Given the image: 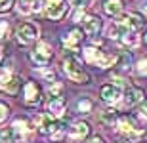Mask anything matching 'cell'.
I'll list each match as a JSON object with an SVG mask.
<instances>
[{
  "label": "cell",
  "instance_id": "cell-1",
  "mask_svg": "<svg viewBox=\"0 0 147 143\" xmlns=\"http://www.w3.org/2000/svg\"><path fill=\"white\" fill-rule=\"evenodd\" d=\"M63 71H65V75L69 78H71L73 82H78V84H88V80H90V77H88L86 73L82 71L80 63L75 59V57H67L65 61H63Z\"/></svg>",
  "mask_w": 147,
  "mask_h": 143
},
{
  "label": "cell",
  "instance_id": "cell-2",
  "mask_svg": "<svg viewBox=\"0 0 147 143\" xmlns=\"http://www.w3.org/2000/svg\"><path fill=\"white\" fill-rule=\"evenodd\" d=\"M117 128H119V134L124 136L128 141H138L143 136V132L140 128H136V124L130 118H120V120H117Z\"/></svg>",
  "mask_w": 147,
  "mask_h": 143
},
{
  "label": "cell",
  "instance_id": "cell-3",
  "mask_svg": "<svg viewBox=\"0 0 147 143\" xmlns=\"http://www.w3.org/2000/svg\"><path fill=\"white\" fill-rule=\"evenodd\" d=\"M38 38V27L34 23H21L17 27V40L19 44H31Z\"/></svg>",
  "mask_w": 147,
  "mask_h": 143
},
{
  "label": "cell",
  "instance_id": "cell-4",
  "mask_svg": "<svg viewBox=\"0 0 147 143\" xmlns=\"http://www.w3.org/2000/svg\"><path fill=\"white\" fill-rule=\"evenodd\" d=\"M117 23H120L126 31H140V29L145 25V19H143L142 13L130 11V13H122V15H120V19Z\"/></svg>",
  "mask_w": 147,
  "mask_h": 143
},
{
  "label": "cell",
  "instance_id": "cell-5",
  "mask_svg": "<svg viewBox=\"0 0 147 143\" xmlns=\"http://www.w3.org/2000/svg\"><path fill=\"white\" fill-rule=\"evenodd\" d=\"M31 59L36 65H46L52 59V46L46 44V42H38V46L31 52Z\"/></svg>",
  "mask_w": 147,
  "mask_h": 143
},
{
  "label": "cell",
  "instance_id": "cell-6",
  "mask_svg": "<svg viewBox=\"0 0 147 143\" xmlns=\"http://www.w3.org/2000/svg\"><path fill=\"white\" fill-rule=\"evenodd\" d=\"M67 11L65 0H46V15L50 19H61Z\"/></svg>",
  "mask_w": 147,
  "mask_h": 143
},
{
  "label": "cell",
  "instance_id": "cell-7",
  "mask_svg": "<svg viewBox=\"0 0 147 143\" xmlns=\"http://www.w3.org/2000/svg\"><path fill=\"white\" fill-rule=\"evenodd\" d=\"M46 107H48L50 116H52V118H57V116H61L65 113V99L61 97V95H50Z\"/></svg>",
  "mask_w": 147,
  "mask_h": 143
},
{
  "label": "cell",
  "instance_id": "cell-8",
  "mask_svg": "<svg viewBox=\"0 0 147 143\" xmlns=\"http://www.w3.org/2000/svg\"><path fill=\"white\" fill-rule=\"evenodd\" d=\"M120 97H122V92H120L119 86H115V84H105L103 88H101V99H103L105 103H119Z\"/></svg>",
  "mask_w": 147,
  "mask_h": 143
},
{
  "label": "cell",
  "instance_id": "cell-9",
  "mask_svg": "<svg viewBox=\"0 0 147 143\" xmlns=\"http://www.w3.org/2000/svg\"><path fill=\"white\" fill-rule=\"evenodd\" d=\"M42 97V90L36 82H27L25 84V103L27 105H36Z\"/></svg>",
  "mask_w": 147,
  "mask_h": 143
},
{
  "label": "cell",
  "instance_id": "cell-10",
  "mask_svg": "<svg viewBox=\"0 0 147 143\" xmlns=\"http://www.w3.org/2000/svg\"><path fill=\"white\" fill-rule=\"evenodd\" d=\"M143 92L140 88H134V86H128L124 92V99H122V103H124V107H134L136 103H140V101H143Z\"/></svg>",
  "mask_w": 147,
  "mask_h": 143
},
{
  "label": "cell",
  "instance_id": "cell-11",
  "mask_svg": "<svg viewBox=\"0 0 147 143\" xmlns=\"http://www.w3.org/2000/svg\"><path fill=\"white\" fill-rule=\"evenodd\" d=\"M84 31H86V34H90V36H98L99 31H101V19H99L98 15H88L84 17Z\"/></svg>",
  "mask_w": 147,
  "mask_h": 143
},
{
  "label": "cell",
  "instance_id": "cell-12",
  "mask_svg": "<svg viewBox=\"0 0 147 143\" xmlns=\"http://www.w3.org/2000/svg\"><path fill=\"white\" fill-rule=\"evenodd\" d=\"M21 139H25V138H23L13 126L2 128V130H0V143H19Z\"/></svg>",
  "mask_w": 147,
  "mask_h": 143
},
{
  "label": "cell",
  "instance_id": "cell-13",
  "mask_svg": "<svg viewBox=\"0 0 147 143\" xmlns=\"http://www.w3.org/2000/svg\"><path fill=\"white\" fill-rule=\"evenodd\" d=\"M88 134H90V126H88L86 122H75L71 126V130H69V136H71V139H75V141L84 139Z\"/></svg>",
  "mask_w": 147,
  "mask_h": 143
},
{
  "label": "cell",
  "instance_id": "cell-14",
  "mask_svg": "<svg viewBox=\"0 0 147 143\" xmlns=\"http://www.w3.org/2000/svg\"><path fill=\"white\" fill-rule=\"evenodd\" d=\"M82 38H84V36H82V31H78V29H73L71 33H69L65 38H63V44H65L67 50H75L76 46L82 42Z\"/></svg>",
  "mask_w": 147,
  "mask_h": 143
},
{
  "label": "cell",
  "instance_id": "cell-15",
  "mask_svg": "<svg viewBox=\"0 0 147 143\" xmlns=\"http://www.w3.org/2000/svg\"><path fill=\"white\" fill-rule=\"evenodd\" d=\"M126 33H128V31H126L120 23H111L109 27H107V36L113 38V40H120Z\"/></svg>",
  "mask_w": 147,
  "mask_h": 143
},
{
  "label": "cell",
  "instance_id": "cell-16",
  "mask_svg": "<svg viewBox=\"0 0 147 143\" xmlns=\"http://www.w3.org/2000/svg\"><path fill=\"white\" fill-rule=\"evenodd\" d=\"M103 10H105L107 15H119L120 11H122V2L120 0H107Z\"/></svg>",
  "mask_w": 147,
  "mask_h": 143
},
{
  "label": "cell",
  "instance_id": "cell-17",
  "mask_svg": "<svg viewBox=\"0 0 147 143\" xmlns=\"http://www.w3.org/2000/svg\"><path fill=\"white\" fill-rule=\"evenodd\" d=\"M19 86H21V78H19V77H16V75H11V77H10V80L6 82V86H4L2 90L10 92V94H16L17 90H19Z\"/></svg>",
  "mask_w": 147,
  "mask_h": 143
},
{
  "label": "cell",
  "instance_id": "cell-18",
  "mask_svg": "<svg viewBox=\"0 0 147 143\" xmlns=\"http://www.w3.org/2000/svg\"><path fill=\"white\" fill-rule=\"evenodd\" d=\"M120 40H122L126 46H130V48H136V46L140 44V36L136 34V31H128V33H126Z\"/></svg>",
  "mask_w": 147,
  "mask_h": 143
},
{
  "label": "cell",
  "instance_id": "cell-19",
  "mask_svg": "<svg viewBox=\"0 0 147 143\" xmlns=\"http://www.w3.org/2000/svg\"><path fill=\"white\" fill-rule=\"evenodd\" d=\"M101 54H103V52H99V50L92 48V46L84 50V57H86L88 63H98V59L101 57Z\"/></svg>",
  "mask_w": 147,
  "mask_h": 143
},
{
  "label": "cell",
  "instance_id": "cell-20",
  "mask_svg": "<svg viewBox=\"0 0 147 143\" xmlns=\"http://www.w3.org/2000/svg\"><path fill=\"white\" fill-rule=\"evenodd\" d=\"M76 109H78V113H82V115H88V113L92 111V101H90L88 97L78 99V103H76Z\"/></svg>",
  "mask_w": 147,
  "mask_h": 143
},
{
  "label": "cell",
  "instance_id": "cell-21",
  "mask_svg": "<svg viewBox=\"0 0 147 143\" xmlns=\"http://www.w3.org/2000/svg\"><path fill=\"white\" fill-rule=\"evenodd\" d=\"M130 54H126V52H122V54L117 55V61H115V65H119L120 69H128L130 67Z\"/></svg>",
  "mask_w": 147,
  "mask_h": 143
},
{
  "label": "cell",
  "instance_id": "cell-22",
  "mask_svg": "<svg viewBox=\"0 0 147 143\" xmlns=\"http://www.w3.org/2000/svg\"><path fill=\"white\" fill-rule=\"evenodd\" d=\"M101 122L107 124V126H115L117 124V115H115L113 111H103L101 113Z\"/></svg>",
  "mask_w": 147,
  "mask_h": 143
},
{
  "label": "cell",
  "instance_id": "cell-23",
  "mask_svg": "<svg viewBox=\"0 0 147 143\" xmlns=\"http://www.w3.org/2000/svg\"><path fill=\"white\" fill-rule=\"evenodd\" d=\"M33 4H34V0H21V2H19V11H21V13L33 11Z\"/></svg>",
  "mask_w": 147,
  "mask_h": 143
},
{
  "label": "cell",
  "instance_id": "cell-24",
  "mask_svg": "<svg viewBox=\"0 0 147 143\" xmlns=\"http://www.w3.org/2000/svg\"><path fill=\"white\" fill-rule=\"evenodd\" d=\"M136 73L140 75V77H145V75H147V57H145V59H140V61H138Z\"/></svg>",
  "mask_w": 147,
  "mask_h": 143
},
{
  "label": "cell",
  "instance_id": "cell-25",
  "mask_svg": "<svg viewBox=\"0 0 147 143\" xmlns=\"http://www.w3.org/2000/svg\"><path fill=\"white\" fill-rule=\"evenodd\" d=\"M10 77H11V73L8 71V69H0V88L6 86V82L10 80Z\"/></svg>",
  "mask_w": 147,
  "mask_h": 143
},
{
  "label": "cell",
  "instance_id": "cell-26",
  "mask_svg": "<svg viewBox=\"0 0 147 143\" xmlns=\"http://www.w3.org/2000/svg\"><path fill=\"white\" fill-rule=\"evenodd\" d=\"M8 34H10V27H8V23L0 21V38H8Z\"/></svg>",
  "mask_w": 147,
  "mask_h": 143
},
{
  "label": "cell",
  "instance_id": "cell-27",
  "mask_svg": "<svg viewBox=\"0 0 147 143\" xmlns=\"http://www.w3.org/2000/svg\"><path fill=\"white\" fill-rule=\"evenodd\" d=\"M10 115V109H8V105L6 103H0V122H4Z\"/></svg>",
  "mask_w": 147,
  "mask_h": 143
},
{
  "label": "cell",
  "instance_id": "cell-28",
  "mask_svg": "<svg viewBox=\"0 0 147 143\" xmlns=\"http://www.w3.org/2000/svg\"><path fill=\"white\" fill-rule=\"evenodd\" d=\"M69 2H71L73 6H76L78 10H80V8H86V6L92 4V0H69Z\"/></svg>",
  "mask_w": 147,
  "mask_h": 143
},
{
  "label": "cell",
  "instance_id": "cell-29",
  "mask_svg": "<svg viewBox=\"0 0 147 143\" xmlns=\"http://www.w3.org/2000/svg\"><path fill=\"white\" fill-rule=\"evenodd\" d=\"M13 6V0H0V11H8Z\"/></svg>",
  "mask_w": 147,
  "mask_h": 143
},
{
  "label": "cell",
  "instance_id": "cell-30",
  "mask_svg": "<svg viewBox=\"0 0 147 143\" xmlns=\"http://www.w3.org/2000/svg\"><path fill=\"white\" fill-rule=\"evenodd\" d=\"M140 116H142L143 120H147V101H143L142 109H140Z\"/></svg>",
  "mask_w": 147,
  "mask_h": 143
},
{
  "label": "cell",
  "instance_id": "cell-31",
  "mask_svg": "<svg viewBox=\"0 0 147 143\" xmlns=\"http://www.w3.org/2000/svg\"><path fill=\"white\" fill-rule=\"evenodd\" d=\"M113 84H115V86H119V88H124V86H126V82L122 80V78H119V77H113Z\"/></svg>",
  "mask_w": 147,
  "mask_h": 143
},
{
  "label": "cell",
  "instance_id": "cell-32",
  "mask_svg": "<svg viewBox=\"0 0 147 143\" xmlns=\"http://www.w3.org/2000/svg\"><path fill=\"white\" fill-rule=\"evenodd\" d=\"M90 143H103V139L99 138V136H96V138H92V139H90Z\"/></svg>",
  "mask_w": 147,
  "mask_h": 143
},
{
  "label": "cell",
  "instance_id": "cell-33",
  "mask_svg": "<svg viewBox=\"0 0 147 143\" xmlns=\"http://www.w3.org/2000/svg\"><path fill=\"white\" fill-rule=\"evenodd\" d=\"M0 59H2V48H0Z\"/></svg>",
  "mask_w": 147,
  "mask_h": 143
},
{
  "label": "cell",
  "instance_id": "cell-34",
  "mask_svg": "<svg viewBox=\"0 0 147 143\" xmlns=\"http://www.w3.org/2000/svg\"><path fill=\"white\" fill-rule=\"evenodd\" d=\"M145 13H147V6H145Z\"/></svg>",
  "mask_w": 147,
  "mask_h": 143
},
{
  "label": "cell",
  "instance_id": "cell-35",
  "mask_svg": "<svg viewBox=\"0 0 147 143\" xmlns=\"http://www.w3.org/2000/svg\"><path fill=\"white\" fill-rule=\"evenodd\" d=\"M145 42H147V34H145Z\"/></svg>",
  "mask_w": 147,
  "mask_h": 143
}]
</instances>
